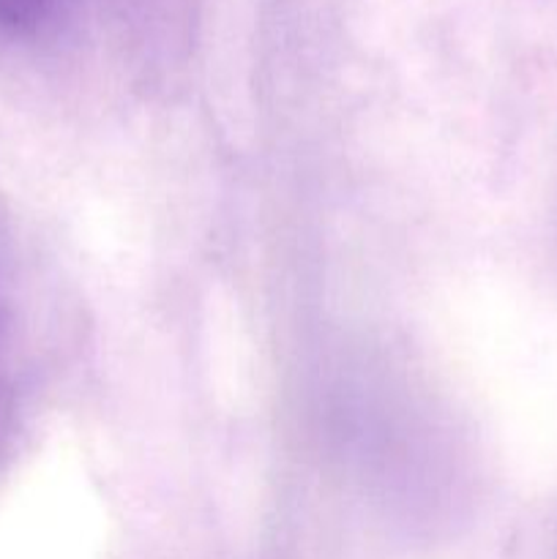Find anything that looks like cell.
Returning <instances> with one entry per match:
<instances>
[{"label": "cell", "mask_w": 557, "mask_h": 559, "mask_svg": "<svg viewBox=\"0 0 557 559\" xmlns=\"http://www.w3.org/2000/svg\"><path fill=\"white\" fill-rule=\"evenodd\" d=\"M60 0H0V31L25 33L42 27Z\"/></svg>", "instance_id": "obj_1"}]
</instances>
